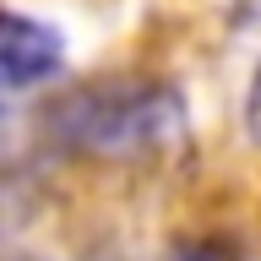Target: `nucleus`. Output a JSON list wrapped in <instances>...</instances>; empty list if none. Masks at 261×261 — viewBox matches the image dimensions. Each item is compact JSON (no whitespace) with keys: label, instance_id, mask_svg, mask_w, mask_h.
Listing matches in <instances>:
<instances>
[{"label":"nucleus","instance_id":"obj_4","mask_svg":"<svg viewBox=\"0 0 261 261\" xmlns=\"http://www.w3.org/2000/svg\"><path fill=\"white\" fill-rule=\"evenodd\" d=\"M245 125L261 142V65H256V82H250V98H245Z\"/></svg>","mask_w":261,"mask_h":261},{"label":"nucleus","instance_id":"obj_3","mask_svg":"<svg viewBox=\"0 0 261 261\" xmlns=\"http://www.w3.org/2000/svg\"><path fill=\"white\" fill-rule=\"evenodd\" d=\"M174 261H240V256H234L223 240H196V245H185Z\"/></svg>","mask_w":261,"mask_h":261},{"label":"nucleus","instance_id":"obj_1","mask_svg":"<svg viewBox=\"0 0 261 261\" xmlns=\"http://www.w3.org/2000/svg\"><path fill=\"white\" fill-rule=\"evenodd\" d=\"M87 120H76V130H93L87 142L93 147H136V142H152V136H174L179 130V103L169 93H152V98H125V103H98L87 98L82 103Z\"/></svg>","mask_w":261,"mask_h":261},{"label":"nucleus","instance_id":"obj_2","mask_svg":"<svg viewBox=\"0 0 261 261\" xmlns=\"http://www.w3.org/2000/svg\"><path fill=\"white\" fill-rule=\"evenodd\" d=\"M65 49L60 33L33 22V16L0 11V93H22V87H38L60 71Z\"/></svg>","mask_w":261,"mask_h":261}]
</instances>
